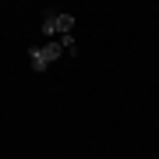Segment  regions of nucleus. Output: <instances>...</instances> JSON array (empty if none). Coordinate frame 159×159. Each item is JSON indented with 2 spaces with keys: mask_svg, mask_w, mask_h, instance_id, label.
<instances>
[{
  "mask_svg": "<svg viewBox=\"0 0 159 159\" xmlns=\"http://www.w3.org/2000/svg\"><path fill=\"white\" fill-rule=\"evenodd\" d=\"M29 60H32V71H46V64H50L46 53H43V46H32V50H29Z\"/></svg>",
  "mask_w": 159,
  "mask_h": 159,
  "instance_id": "1",
  "label": "nucleus"
},
{
  "mask_svg": "<svg viewBox=\"0 0 159 159\" xmlns=\"http://www.w3.org/2000/svg\"><path fill=\"white\" fill-rule=\"evenodd\" d=\"M43 35H46V43L57 35V11H50V14L43 18Z\"/></svg>",
  "mask_w": 159,
  "mask_h": 159,
  "instance_id": "2",
  "label": "nucleus"
},
{
  "mask_svg": "<svg viewBox=\"0 0 159 159\" xmlns=\"http://www.w3.org/2000/svg\"><path fill=\"white\" fill-rule=\"evenodd\" d=\"M74 29V18L71 14H57V35H71Z\"/></svg>",
  "mask_w": 159,
  "mask_h": 159,
  "instance_id": "3",
  "label": "nucleus"
},
{
  "mask_svg": "<svg viewBox=\"0 0 159 159\" xmlns=\"http://www.w3.org/2000/svg\"><path fill=\"white\" fill-rule=\"evenodd\" d=\"M57 43L64 46V53H78V46H74V35H57Z\"/></svg>",
  "mask_w": 159,
  "mask_h": 159,
  "instance_id": "4",
  "label": "nucleus"
}]
</instances>
